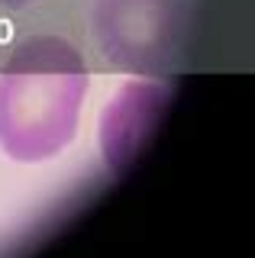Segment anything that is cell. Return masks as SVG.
I'll use <instances>...</instances> for the list:
<instances>
[{"mask_svg": "<svg viewBox=\"0 0 255 258\" xmlns=\"http://www.w3.org/2000/svg\"><path fill=\"white\" fill-rule=\"evenodd\" d=\"M87 97V64L61 36H33L0 68V152L39 165L78 136Z\"/></svg>", "mask_w": 255, "mask_h": 258, "instance_id": "1", "label": "cell"}, {"mask_svg": "<svg viewBox=\"0 0 255 258\" xmlns=\"http://www.w3.org/2000/svg\"><path fill=\"white\" fill-rule=\"evenodd\" d=\"M190 0H94L91 29L103 58L123 71L162 75L181 61Z\"/></svg>", "mask_w": 255, "mask_h": 258, "instance_id": "2", "label": "cell"}, {"mask_svg": "<svg viewBox=\"0 0 255 258\" xmlns=\"http://www.w3.org/2000/svg\"><path fill=\"white\" fill-rule=\"evenodd\" d=\"M168 84L162 81H126L100 110V155L113 174H123L139 149L152 139L158 119L168 107Z\"/></svg>", "mask_w": 255, "mask_h": 258, "instance_id": "3", "label": "cell"}, {"mask_svg": "<svg viewBox=\"0 0 255 258\" xmlns=\"http://www.w3.org/2000/svg\"><path fill=\"white\" fill-rule=\"evenodd\" d=\"M26 4H36V0H0V7H26Z\"/></svg>", "mask_w": 255, "mask_h": 258, "instance_id": "4", "label": "cell"}]
</instances>
